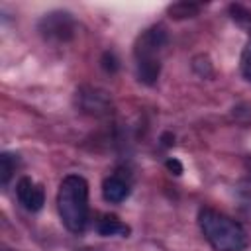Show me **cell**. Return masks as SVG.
I'll list each match as a JSON object with an SVG mask.
<instances>
[{"instance_id": "obj_2", "label": "cell", "mask_w": 251, "mask_h": 251, "mask_svg": "<svg viewBox=\"0 0 251 251\" xmlns=\"http://www.w3.org/2000/svg\"><path fill=\"white\" fill-rule=\"evenodd\" d=\"M198 227L214 251H243L247 247L245 229L214 208H200Z\"/></svg>"}, {"instance_id": "obj_10", "label": "cell", "mask_w": 251, "mask_h": 251, "mask_svg": "<svg viewBox=\"0 0 251 251\" xmlns=\"http://www.w3.org/2000/svg\"><path fill=\"white\" fill-rule=\"evenodd\" d=\"M14 171H16V155H12V153H2V155H0V180H2L4 186H6L8 180L12 178Z\"/></svg>"}, {"instance_id": "obj_5", "label": "cell", "mask_w": 251, "mask_h": 251, "mask_svg": "<svg viewBox=\"0 0 251 251\" xmlns=\"http://www.w3.org/2000/svg\"><path fill=\"white\" fill-rule=\"evenodd\" d=\"M16 196L18 202L27 210V212H39L45 204V192L43 186L31 180L29 176H22L16 184Z\"/></svg>"}, {"instance_id": "obj_1", "label": "cell", "mask_w": 251, "mask_h": 251, "mask_svg": "<svg viewBox=\"0 0 251 251\" xmlns=\"http://www.w3.org/2000/svg\"><path fill=\"white\" fill-rule=\"evenodd\" d=\"M57 210L71 233H82L88 224V182L80 175H67L57 190Z\"/></svg>"}, {"instance_id": "obj_3", "label": "cell", "mask_w": 251, "mask_h": 251, "mask_svg": "<svg viewBox=\"0 0 251 251\" xmlns=\"http://www.w3.org/2000/svg\"><path fill=\"white\" fill-rule=\"evenodd\" d=\"M167 29L163 25H151L141 31L133 45L135 75L137 80L153 86L161 75V53L167 45Z\"/></svg>"}, {"instance_id": "obj_13", "label": "cell", "mask_w": 251, "mask_h": 251, "mask_svg": "<svg viewBox=\"0 0 251 251\" xmlns=\"http://www.w3.org/2000/svg\"><path fill=\"white\" fill-rule=\"evenodd\" d=\"M165 167L169 169V173H173V175H176V176L182 175V171H184V169H182V163H180L178 159H175V157H169V159L165 161Z\"/></svg>"}, {"instance_id": "obj_9", "label": "cell", "mask_w": 251, "mask_h": 251, "mask_svg": "<svg viewBox=\"0 0 251 251\" xmlns=\"http://www.w3.org/2000/svg\"><path fill=\"white\" fill-rule=\"evenodd\" d=\"M198 12H200V6H198V4H192V2H176V4L169 6V14H171V18H175V20L194 18Z\"/></svg>"}, {"instance_id": "obj_14", "label": "cell", "mask_w": 251, "mask_h": 251, "mask_svg": "<svg viewBox=\"0 0 251 251\" xmlns=\"http://www.w3.org/2000/svg\"><path fill=\"white\" fill-rule=\"evenodd\" d=\"M161 141H163V145H165V147H171V145L175 143V135H173L171 131H167V133H163Z\"/></svg>"}, {"instance_id": "obj_4", "label": "cell", "mask_w": 251, "mask_h": 251, "mask_svg": "<svg viewBox=\"0 0 251 251\" xmlns=\"http://www.w3.org/2000/svg\"><path fill=\"white\" fill-rule=\"evenodd\" d=\"M37 31L47 41L65 43V41L73 39V35L76 31V22H75L73 14H69L65 10H53L49 14H43V18L37 24Z\"/></svg>"}, {"instance_id": "obj_6", "label": "cell", "mask_w": 251, "mask_h": 251, "mask_svg": "<svg viewBox=\"0 0 251 251\" xmlns=\"http://www.w3.org/2000/svg\"><path fill=\"white\" fill-rule=\"evenodd\" d=\"M131 192V186H129V180L122 175H110L104 178L102 182V196L106 202L110 204H120L124 202Z\"/></svg>"}, {"instance_id": "obj_8", "label": "cell", "mask_w": 251, "mask_h": 251, "mask_svg": "<svg viewBox=\"0 0 251 251\" xmlns=\"http://www.w3.org/2000/svg\"><path fill=\"white\" fill-rule=\"evenodd\" d=\"M80 98V108L86 110V112H104L108 108V98L104 96V92H98V90H80L78 94Z\"/></svg>"}, {"instance_id": "obj_11", "label": "cell", "mask_w": 251, "mask_h": 251, "mask_svg": "<svg viewBox=\"0 0 251 251\" xmlns=\"http://www.w3.org/2000/svg\"><path fill=\"white\" fill-rule=\"evenodd\" d=\"M239 67H241V75L251 82V37L247 39V43H245V47L241 51Z\"/></svg>"}, {"instance_id": "obj_12", "label": "cell", "mask_w": 251, "mask_h": 251, "mask_svg": "<svg viewBox=\"0 0 251 251\" xmlns=\"http://www.w3.org/2000/svg\"><path fill=\"white\" fill-rule=\"evenodd\" d=\"M102 67H104L106 73H116V71H118L120 63H118V59H116V55H114L112 51H106V53L102 55Z\"/></svg>"}, {"instance_id": "obj_7", "label": "cell", "mask_w": 251, "mask_h": 251, "mask_svg": "<svg viewBox=\"0 0 251 251\" xmlns=\"http://www.w3.org/2000/svg\"><path fill=\"white\" fill-rule=\"evenodd\" d=\"M96 231L102 237H127L129 235V226H126L120 218L112 216V214H104L100 216V220L96 222Z\"/></svg>"}]
</instances>
